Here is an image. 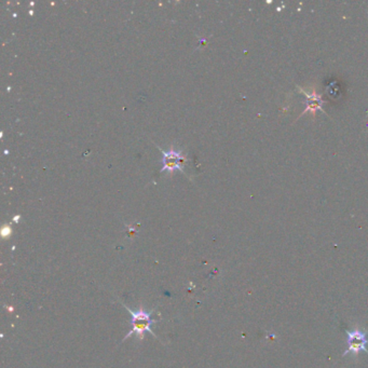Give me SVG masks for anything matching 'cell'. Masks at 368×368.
Returning a JSON list of instances; mask_svg holds the SVG:
<instances>
[{
  "label": "cell",
  "instance_id": "1",
  "mask_svg": "<svg viewBox=\"0 0 368 368\" xmlns=\"http://www.w3.org/2000/svg\"><path fill=\"white\" fill-rule=\"evenodd\" d=\"M126 307V309L129 311L130 314H131L132 316V325H133V328L131 331L129 332L128 335L124 337L123 340H126V339H128L130 336L134 335V334H136L137 337L140 339V340H143L144 337H145V334L148 332L150 333L152 336L156 337V334L151 331V325L154 324V323L156 322L154 319H151V313L152 311H150V312H147V311L144 310L143 307H140L138 311H136V312H134V311L130 310L129 307H127V305H124Z\"/></svg>",
  "mask_w": 368,
  "mask_h": 368
},
{
  "label": "cell",
  "instance_id": "2",
  "mask_svg": "<svg viewBox=\"0 0 368 368\" xmlns=\"http://www.w3.org/2000/svg\"><path fill=\"white\" fill-rule=\"evenodd\" d=\"M347 343H348V349L343 353V356L349 353L352 354H359L362 351L367 352V336L366 334L361 332L359 330L351 331L347 333Z\"/></svg>",
  "mask_w": 368,
  "mask_h": 368
},
{
  "label": "cell",
  "instance_id": "3",
  "mask_svg": "<svg viewBox=\"0 0 368 368\" xmlns=\"http://www.w3.org/2000/svg\"><path fill=\"white\" fill-rule=\"evenodd\" d=\"M180 161H182V157H180V155L177 154V152L171 150L168 154H164L163 169H171V171L175 168L182 169Z\"/></svg>",
  "mask_w": 368,
  "mask_h": 368
}]
</instances>
